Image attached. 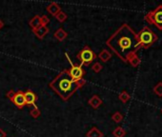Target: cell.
Listing matches in <instances>:
<instances>
[{"instance_id":"cell-13","label":"cell","mask_w":162,"mask_h":137,"mask_svg":"<svg viewBox=\"0 0 162 137\" xmlns=\"http://www.w3.org/2000/svg\"><path fill=\"white\" fill-rule=\"evenodd\" d=\"M53 36L58 40V41H63V40H65L66 38H67V36H68V34L65 32V30H63V29H58L56 32L53 34Z\"/></svg>"},{"instance_id":"cell-27","label":"cell","mask_w":162,"mask_h":137,"mask_svg":"<svg viewBox=\"0 0 162 137\" xmlns=\"http://www.w3.org/2000/svg\"><path fill=\"white\" fill-rule=\"evenodd\" d=\"M0 137H7V133L2 129H0Z\"/></svg>"},{"instance_id":"cell-5","label":"cell","mask_w":162,"mask_h":137,"mask_svg":"<svg viewBox=\"0 0 162 137\" xmlns=\"http://www.w3.org/2000/svg\"><path fill=\"white\" fill-rule=\"evenodd\" d=\"M77 58L81 62V66H88L90 65L93 61L95 60L96 54L95 53L94 51L91 50L89 46H85V48H83L78 53H77Z\"/></svg>"},{"instance_id":"cell-12","label":"cell","mask_w":162,"mask_h":137,"mask_svg":"<svg viewBox=\"0 0 162 137\" xmlns=\"http://www.w3.org/2000/svg\"><path fill=\"white\" fill-rule=\"evenodd\" d=\"M111 57H112V53L106 49L102 50L100 52V53L98 54V58L102 61V62H108V61L111 59Z\"/></svg>"},{"instance_id":"cell-24","label":"cell","mask_w":162,"mask_h":137,"mask_svg":"<svg viewBox=\"0 0 162 137\" xmlns=\"http://www.w3.org/2000/svg\"><path fill=\"white\" fill-rule=\"evenodd\" d=\"M93 71H95V72H96V73H98V72H100L101 71V70L103 69V67H102V65L99 63V62H95L94 65H93Z\"/></svg>"},{"instance_id":"cell-17","label":"cell","mask_w":162,"mask_h":137,"mask_svg":"<svg viewBox=\"0 0 162 137\" xmlns=\"http://www.w3.org/2000/svg\"><path fill=\"white\" fill-rule=\"evenodd\" d=\"M125 134H126V131H125V130H124L123 128H121V127L115 128V129L113 130V135L114 137H124Z\"/></svg>"},{"instance_id":"cell-18","label":"cell","mask_w":162,"mask_h":137,"mask_svg":"<svg viewBox=\"0 0 162 137\" xmlns=\"http://www.w3.org/2000/svg\"><path fill=\"white\" fill-rule=\"evenodd\" d=\"M118 98L120 99L121 102H123V103H127V102L131 99V96H130V94L127 93L126 90H123V91H121V93L119 94Z\"/></svg>"},{"instance_id":"cell-7","label":"cell","mask_w":162,"mask_h":137,"mask_svg":"<svg viewBox=\"0 0 162 137\" xmlns=\"http://www.w3.org/2000/svg\"><path fill=\"white\" fill-rule=\"evenodd\" d=\"M12 102L14 104V106H16L17 109H23L24 107L27 106L23 91H17V93L16 94V95H14V97H13Z\"/></svg>"},{"instance_id":"cell-8","label":"cell","mask_w":162,"mask_h":137,"mask_svg":"<svg viewBox=\"0 0 162 137\" xmlns=\"http://www.w3.org/2000/svg\"><path fill=\"white\" fill-rule=\"evenodd\" d=\"M24 97H25V101H26V105L27 106H35V102L37 100V96L36 94L32 90H26L24 93Z\"/></svg>"},{"instance_id":"cell-3","label":"cell","mask_w":162,"mask_h":137,"mask_svg":"<svg viewBox=\"0 0 162 137\" xmlns=\"http://www.w3.org/2000/svg\"><path fill=\"white\" fill-rule=\"evenodd\" d=\"M137 40H138L140 47L143 49L150 48L151 46L158 39V36L149 27L142 28V30H139V33L137 34Z\"/></svg>"},{"instance_id":"cell-4","label":"cell","mask_w":162,"mask_h":137,"mask_svg":"<svg viewBox=\"0 0 162 137\" xmlns=\"http://www.w3.org/2000/svg\"><path fill=\"white\" fill-rule=\"evenodd\" d=\"M144 19L146 22L155 26L158 30H162V5H158L155 10L147 13Z\"/></svg>"},{"instance_id":"cell-19","label":"cell","mask_w":162,"mask_h":137,"mask_svg":"<svg viewBox=\"0 0 162 137\" xmlns=\"http://www.w3.org/2000/svg\"><path fill=\"white\" fill-rule=\"evenodd\" d=\"M30 114L33 118H38L40 116L41 112H40V110L37 108L36 106H33V108L30 111Z\"/></svg>"},{"instance_id":"cell-21","label":"cell","mask_w":162,"mask_h":137,"mask_svg":"<svg viewBox=\"0 0 162 137\" xmlns=\"http://www.w3.org/2000/svg\"><path fill=\"white\" fill-rule=\"evenodd\" d=\"M58 21H59L60 23H63L66 19H67V17H68V15L64 12V11H60L59 12H58L55 16H54Z\"/></svg>"},{"instance_id":"cell-26","label":"cell","mask_w":162,"mask_h":137,"mask_svg":"<svg viewBox=\"0 0 162 137\" xmlns=\"http://www.w3.org/2000/svg\"><path fill=\"white\" fill-rule=\"evenodd\" d=\"M76 84H77V87H78V89H79V88H81V87L85 86L86 81H85V79H84V78H82V79H79V80H76Z\"/></svg>"},{"instance_id":"cell-25","label":"cell","mask_w":162,"mask_h":137,"mask_svg":"<svg viewBox=\"0 0 162 137\" xmlns=\"http://www.w3.org/2000/svg\"><path fill=\"white\" fill-rule=\"evenodd\" d=\"M16 91H14L13 89H10L8 93L6 94V97L7 98H9L11 101H12V99H13V97H14V95H16Z\"/></svg>"},{"instance_id":"cell-1","label":"cell","mask_w":162,"mask_h":137,"mask_svg":"<svg viewBox=\"0 0 162 137\" xmlns=\"http://www.w3.org/2000/svg\"><path fill=\"white\" fill-rule=\"evenodd\" d=\"M106 45L123 62H127L132 54L141 49L136 32L128 24H123L117 29L106 41Z\"/></svg>"},{"instance_id":"cell-11","label":"cell","mask_w":162,"mask_h":137,"mask_svg":"<svg viewBox=\"0 0 162 137\" xmlns=\"http://www.w3.org/2000/svg\"><path fill=\"white\" fill-rule=\"evenodd\" d=\"M47 11L49 13H51L53 16H55V15L61 11L60 9V6L58 5L57 3H54V2H52L48 7H47Z\"/></svg>"},{"instance_id":"cell-16","label":"cell","mask_w":162,"mask_h":137,"mask_svg":"<svg viewBox=\"0 0 162 137\" xmlns=\"http://www.w3.org/2000/svg\"><path fill=\"white\" fill-rule=\"evenodd\" d=\"M29 25H30V27L34 30H36L37 28H39L41 26L40 24V16H38V15H35V17H33L31 20H30V23H29Z\"/></svg>"},{"instance_id":"cell-20","label":"cell","mask_w":162,"mask_h":137,"mask_svg":"<svg viewBox=\"0 0 162 137\" xmlns=\"http://www.w3.org/2000/svg\"><path fill=\"white\" fill-rule=\"evenodd\" d=\"M112 119L113 122H115V123H120V122L123 120V115L121 114V112H116L112 115Z\"/></svg>"},{"instance_id":"cell-9","label":"cell","mask_w":162,"mask_h":137,"mask_svg":"<svg viewBox=\"0 0 162 137\" xmlns=\"http://www.w3.org/2000/svg\"><path fill=\"white\" fill-rule=\"evenodd\" d=\"M102 103H103V101L98 95H93L89 99V101H88V104H89L93 109H98L102 105Z\"/></svg>"},{"instance_id":"cell-23","label":"cell","mask_w":162,"mask_h":137,"mask_svg":"<svg viewBox=\"0 0 162 137\" xmlns=\"http://www.w3.org/2000/svg\"><path fill=\"white\" fill-rule=\"evenodd\" d=\"M49 23H50V19H49V17L46 16V15H42V16H40V24H41V26L47 27V25Z\"/></svg>"},{"instance_id":"cell-28","label":"cell","mask_w":162,"mask_h":137,"mask_svg":"<svg viewBox=\"0 0 162 137\" xmlns=\"http://www.w3.org/2000/svg\"><path fill=\"white\" fill-rule=\"evenodd\" d=\"M3 27H4V23L2 20H0V29H2Z\"/></svg>"},{"instance_id":"cell-29","label":"cell","mask_w":162,"mask_h":137,"mask_svg":"<svg viewBox=\"0 0 162 137\" xmlns=\"http://www.w3.org/2000/svg\"><path fill=\"white\" fill-rule=\"evenodd\" d=\"M161 112H162V110H161Z\"/></svg>"},{"instance_id":"cell-15","label":"cell","mask_w":162,"mask_h":137,"mask_svg":"<svg viewBox=\"0 0 162 137\" xmlns=\"http://www.w3.org/2000/svg\"><path fill=\"white\" fill-rule=\"evenodd\" d=\"M87 137H103V133L95 127L92 128L89 131L87 132Z\"/></svg>"},{"instance_id":"cell-22","label":"cell","mask_w":162,"mask_h":137,"mask_svg":"<svg viewBox=\"0 0 162 137\" xmlns=\"http://www.w3.org/2000/svg\"><path fill=\"white\" fill-rule=\"evenodd\" d=\"M154 91L155 94L159 96V97H162V82H158L155 87H154Z\"/></svg>"},{"instance_id":"cell-14","label":"cell","mask_w":162,"mask_h":137,"mask_svg":"<svg viewBox=\"0 0 162 137\" xmlns=\"http://www.w3.org/2000/svg\"><path fill=\"white\" fill-rule=\"evenodd\" d=\"M127 62H129L132 67H137V66L140 64V58L137 56V53L132 54V55L128 58V61H127Z\"/></svg>"},{"instance_id":"cell-2","label":"cell","mask_w":162,"mask_h":137,"mask_svg":"<svg viewBox=\"0 0 162 137\" xmlns=\"http://www.w3.org/2000/svg\"><path fill=\"white\" fill-rule=\"evenodd\" d=\"M50 88L64 101H67L78 89L76 81L71 77L68 70H64L58 74L50 83Z\"/></svg>"},{"instance_id":"cell-6","label":"cell","mask_w":162,"mask_h":137,"mask_svg":"<svg viewBox=\"0 0 162 137\" xmlns=\"http://www.w3.org/2000/svg\"><path fill=\"white\" fill-rule=\"evenodd\" d=\"M66 56L68 58L69 63L71 64V68H70V70H68L69 71V73H70V76L75 81L79 80V79H82L84 77L85 73H86V71L83 70L82 66L81 65H75V64H73L72 62V60L70 59L68 53H66Z\"/></svg>"},{"instance_id":"cell-10","label":"cell","mask_w":162,"mask_h":137,"mask_svg":"<svg viewBox=\"0 0 162 137\" xmlns=\"http://www.w3.org/2000/svg\"><path fill=\"white\" fill-rule=\"evenodd\" d=\"M33 32L36 35V37H38L39 39H42L44 36H45L49 33V28L48 27H44V26H40L36 30H34Z\"/></svg>"}]
</instances>
